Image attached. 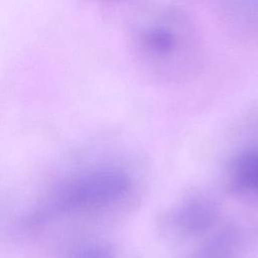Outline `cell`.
Masks as SVG:
<instances>
[{
    "label": "cell",
    "mask_w": 258,
    "mask_h": 258,
    "mask_svg": "<svg viewBox=\"0 0 258 258\" xmlns=\"http://www.w3.org/2000/svg\"><path fill=\"white\" fill-rule=\"evenodd\" d=\"M230 172L236 187L258 191V148L245 150L235 157Z\"/></svg>",
    "instance_id": "8992f818"
},
{
    "label": "cell",
    "mask_w": 258,
    "mask_h": 258,
    "mask_svg": "<svg viewBox=\"0 0 258 258\" xmlns=\"http://www.w3.org/2000/svg\"><path fill=\"white\" fill-rule=\"evenodd\" d=\"M131 185L130 178L116 169L86 173L59 190L53 202L58 212L72 213L110 205L121 199Z\"/></svg>",
    "instance_id": "7a4b0ae2"
},
{
    "label": "cell",
    "mask_w": 258,
    "mask_h": 258,
    "mask_svg": "<svg viewBox=\"0 0 258 258\" xmlns=\"http://www.w3.org/2000/svg\"><path fill=\"white\" fill-rule=\"evenodd\" d=\"M241 246L239 231L227 226L208 237L190 258H236Z\"/></svg>",
    "instance_id": "5b68a950"
},
{
    "label": "cell",
    "mask_w": 258,
    "mask_h": 258,
    "mask_svg": "<svg viewBox=\"0 0 258 258\" xmlns=\"http://www.w3.org/2000/svg\"><path fill=\"white\" fill-rule=\"evenodd\" d=\"M73 258H113V256L106 247L88 246L75 252Z\"/></svg>",
    "instance_id": "52a82bcc"
},
{
    "label": "cell",
    "mask_w": 258,
    "mask_h": 258,
    "mask_svg": "<svg viewBox=\"0 0 258 258\" xmlns=\"http://www.w3.org/2000/svg\"><path fill=\"white\" fill-rule=\"evenodd\" d=\"M129 44L141 69L165 82L196 77L205 63V46L191 17L167 3H144L129 20Z\"/></svg>",
    "instance_id": "6da1fadb"
},
{
    "label": "cell",
    "mask_w": 258,
    "mask_h": 258,
    "mask_svg": "<svg viewBox=\"0 0 258 258\" xmlns=\"http://www.w3.org/2000/svg\"><path fill=\"white\" fill-rule=\"evenodd\" d=\"M219 18L231 37L258 43V0H219Z\"/></svg>",
    "instance_id": "3957f363"
},
{
    "label": "cell",
    "mask_w": 258,
    "mask_h": 258,
    "mask_svg": "<svg viewBox=\"0 0 258 258\" xmlns=\"http://www.w3.org/2000/svg\"><path fill=\"white\" fill-rule=\"evenodd\" d=\"M218 217L216 206L209 200L190 199L176 208L170 217L173 230L182 235H199L209 230Z\"/></svg>",
    "instance_id": "277c9868"
}]
</instances>
